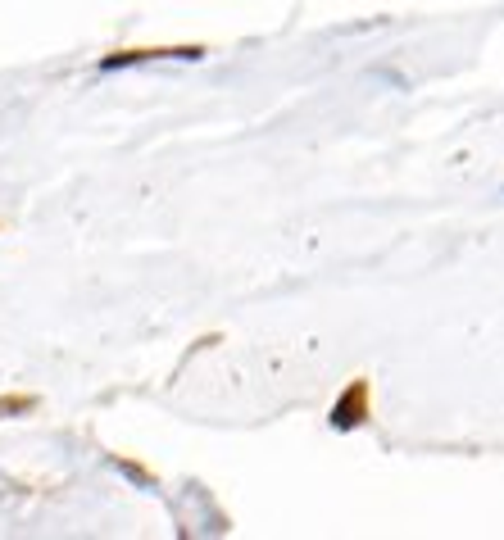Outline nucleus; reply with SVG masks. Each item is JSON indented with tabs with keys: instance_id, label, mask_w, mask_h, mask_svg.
Masks as SVG:
<instances>
[{
	"instance_id": "1",
	"label": "nucleus",
	"mask_w": 504,
	"mask_h": 540,
	"mask_svg": "<svg viewBox=\"0 0 504 540\" xmlns=\"http://www.w3.org/2000/svg\"><path fill=\"white\" fill-rule=\"evenodd\" d=\"M359 404H364V386H355V391L346 395V404H336V409H332V423H336V427H355V423H359V418H355Z\"/></svg>"
}]
</instances>
